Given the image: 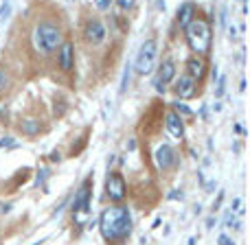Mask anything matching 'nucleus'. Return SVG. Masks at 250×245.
Listing matches in <instances>:
<instances>
[{"label":"nucleus","instance_id":"obj_1","mask_svg":"<svg viewBox=\"0 0 250 245\" xmlns=\"http://www.w3.org/2000/svg\"><path fill=\"white\" fill-rule=\"evenodd\" d=\"M99 228L105 241H121L132 232V217L129 210L123 206H112L104 210L99 219Z\"/></svg>","mask_w":250,"mask_h":245},{"label":"nucleus","instance_id":"obj_2","mask_svg":"<svg viewBox=\"0 0 250 245\" xmlns=\"http://www.w3.org/2000/svg\"><path fill=\"white\" fill-rule=\"evenodd\" d=\"M187 31V42H189L191 51H195L198 55H207L211 51V26L202 18H193L189 24L185 26Z\"/></svg>","mask_w":250,"mask_h":245},{"label":"nucleus","instance_id":"obj_3","mask_svg":"<svg viewBox=\"0 0 250 245\" xmlns=\"http://www.w3.org/2000/svg\"><path fill=\"white\" fill-rule=\"evenodd\" d=\"M64 42V35L57 26L53 24H40L33 33V44L38 51L42 53H53L60 48V44Z\"/></svg>","mask_w":250,"mask_h":245},{"label":"nucleus","instance_id":"obj_4","mask_svg":"<svg viewBox=\"0 0 250 245\" xmlns=\"http://www.w3.org/2000/svg\"><path fill=\"white\" fill-rule=\"evenodd\" d=\"M156 57H158V44H156V39H147V42H143L132 68H136L138 75H149L156 66Z\"/></svg>","mask_w":250,"mask_h":245},{"label":"nucleus","instance_id":"obj_5","mask_svg":"<svg viewBox=\"0 0 250 245\" xmlns=\"http://www.w3.org/2000/svg\"><path fill=\"white\" fill-rule=\"evenodd\" d=\"M88 208H90V180L83 182V186L77 190V195H75V199H73V215H75V219L82 221L83 215L88 212Z\"/></svg>","mask_w":250,"mask_h":245},{"label":"nucleus","instance_id":"obj_6","mask_svg":"<svg viewBox=\"0 0 250 245\" xmlns=\"http://www.w3.org/2000/svg\"><path fill=\"white\" fill-rule=\"evenodd\" d=\"M105 193L112 202H121L125 197V180L121 177V173H110L105 180Z\"/></svg>","mask_w":250,"mask_h":245},{"label":"nucleus","instance_id":"obj_7","mask_svg":"<svg viewBox=\"0 0 250 245\" xmlns=\"http://www.w3.org/2000/svg\"><path fill=\"white\" fill-rule=\"evenodd\" d=\"M173 77H176V66H173V61H165V64L160 66L158 75H156V81H154L156 90L165 92V86H167V83L171 81Z\"/></svg>","mask_w":250,"mask_h":245},{"label":"nucleus","instance_id":"obj_8","mask_svg":"<svg viewBox=\"0 0 250 245\" xmlns=\"http://www.w3.org/2000/svg\"><path fill=\"white\" fill-rule=\"evenodd\" d=\"M83 33H86V39L90 44H101L105 39V26L101 24L99 20H92V22H88L86 24V31H83Z\"/></svg>","mask_w":250,"mask_h":245},{"label":"nucleus","instance_id":"obj_9","mask_svg":"<svg viewBox=\"0 0 250 245\" xmlns=\"http://www.w3.org/2000/svg\"><path fill=\"white\" fill-rule=\"evenodd\" d=\"M176 94L180 96V99H189V96L195 94V79L189 77V75H182L180 79L176 81Z\"/></svg>","mask_w":250,"mask_h":245},{"label":"nucleus","instance_id":"obj_10","mask_svg":"<svg viewBox=\"0 0 250 245\" xmlns=\"http://www.w3.org/2000/svg\"><path fill=\"white\" fill-rule=\"evenodd\" d=\"M57 61H60V68L62 70H70V68H73L75 51H73V44H70V42H62L60 44V55H57Z\"/></svg>","mask_w":250,"mask_h":245},{"label":"nucleus","instance_id":"obj_11","mask_svg":"<svg viewBox=\"0 0 250 245\" xmlns=\"http://www.w3.org/2000/svg\"><path fill=\"white\" fill-rule=\"evenodd\" d=\"M173 162H176V151H173L169 145H163L156 149V164H158L160 169L173 167Z\"/></svg>","mask_w":250,"mask_h":245},{"label":"nucleus","instance_id":"obj_12","mask_svg":"<svg viewBox=\"0 0 250 245\" xmlns=\"http://www.w3.org/2000/svg\"><path fill=\"white\" fill-rule=\"evenodd\" d=\"M165 125H167V132L171 133L173 138H182V136H185V125H182L180 116H178L176 112H169L167 114V121H165Z\"/></svg>","mask_w":250,"mask_h":245},{"label":"nucleus","instance_id":"obj_13","mask_svg":"<svg viewBox=\"0 0 250 245\" xmlns=\"http://www.w3.org/2000/svg\"><path fill=\"white\" fill-rule=\"evenodd\" d=\"M193 18H195V4L193 2H185L180 9H178V18H176V20H178V24H180L182 29H185V26L189 24Z\"/></svg>","mask_w":250,"mask_h":245},{"label":"nucleus","instance_id":"obj_14","mask_svg":"<svg viewBox=\"0 0 250 245\" xmlns=\"http://www.w3.org/2000/svg\"><path fill=\"white\" fill-rule=\"evenodd\" d=\"M204 61L200 59V57H191L189 61H187V70H189V77L193 79H202L204 77Z\"/></svg>","mask_w":250,"mask_h":245},{"label":"nucleus","instance_id":"obj_15","mask_svg":"<svg viewBox=\"0 0 250 245\" xmlns=\"http://www.w3.org/2000/svg\"><path fill=\"white\" fill-rule=\"evenodd\" d=\"M20 129H22V133H26V136H35V133H40V121L26 118V121H22Z\"/></svg>","mask_w":250,"mask_h":245},{"label":"nucleus","instance_id":"obj_16","mask_svg":"<svg viewBox=\"0 0 250 245\" xmlns=\"http://www.w3.org/2000/svg\"><path fill=\"white\" fill-rule=\"evenodd\" d=\"M129 77H132V64H127V66H125L123 81H121V92H125V90H127V86H129Z\"/></svg>","mask_w":250,"mask_h":245},{"label":"nucleus","instance_id":"obj_17","mask_svg":"<svg viewBox=\"0 0 250 245\" xmlns=\"http://www.w3.org/2000/svg\"><path fill=\"white\" fill-rule=\"evenodd\" d=\"M9 11H11V2H9V0H4V4L0 7V22L7 20V18H9Z\"/></svg>","mask_w":250,"mask_h":245},{"label":"nucleus","instance_id":"obj_18","mask_svg":"<svg viewBox=\"0 0 250 245\" xmlns=\"http://www.w3.org/2000/svg\"><path fill=\"white\" fill-rule=\"evenodd\" d=\"M176 112H178V114H185V116H193V112H191V110L187 108L185 103H180V101L176 103Z\"/></svg>","mask_w":250,"mask_h":245},{"label":"nucleus","instance_id":"obj_19","mask_svg":"<svg viewBox=\"0 0 250 245\" xmlns=\"http://www.w3.org/2000/svg\"><path fill=\"white\" fill-rule=\"evenodd\" d=\"M117 4L123 9V11H129V9L136 4V0H117Z\"/></svg>","mask_w":250,"mask_h":245},{"label":"nucleus","instance_id":"obj_20","mask_svg":"<svg viewBox=\"0 0 250 245\" xmlns=\"http://www.w3.org/2000/svg\"><path fill=\"white\" fill-rule=\"evenodd\" d=\"M7 83H9V77H7V73H4L2 68H0V92L7 88Z\"/></svg>","mask_w":250,"mask_h":245},{"label":"nucleus","instance_id":"obj_21","mask_svg":"<svg viewBox=\"0 0 250 245\" xmlns=\"http://www.w3.org/2000/svg\"><path fill=\"white\" fill-rule=\"evenodd\" d=\"M97 9H101V11H105V9H110V4H112V0H95Z\"/></svg>","mask_w":250,"mask_h":245},{"label":"nucleus","instance_id":"obj_22","mask_svg":"<svg viewBox=\"0 0 250 245\" xmlns=\"http://www.w3.org/2000/svg\"><path fill=\"white\" fill-rule=\"evenodd\" d=\"M230 224H233V210H229V212H226V217H224V226H226V228H230Z\"/></svg>","mask_w":250,"mask_h":245},{"label":"nucleus","instance_id":"obj_23","mask_svg":"<svg viewBox=\"0 0 250 245\" xmlns=\"http://www.w3.org/2000/svg\"><path fill=\"white\" fill-rule=\"evenodd\" d=\"M46 173H48V169H42V171L38 173V184H42V182L46 180Z\"/></svg>","mask_w":250,"mask_h":245},{"label":"nucleus","instance_id":"obj_24","mask_svg":"<svg viewBox=\"0 0 250 245\" xmlns=\"http://www.w3.org/2000/svg\"><path fill=\"white\" fill-rule=\"evenodd\" d=\"M224 94V77L220 79V86H217V96H222Z\"/></svg>","mask_w":250,"mask_h":245},{"label":"nucleus","instance_id":"obj_25","mask_svg":"<svg viewBox=\"0 0 250 245\" xmlns=\"http://www.w3.org/2000/svg\"><path fill=\"white\" fill-rule=\"evenodd\" d=\"M51 160H53V162H60V160H62L60 151H53V153H51Z\"/></svg>","mask_w":250,"mask_h":245},{"label":"nucleus","instance_id":"obj_26","mask_svg":"<svg viewBox=\"0 0 250 245\" xmlns=\"http://www.w3.org/2000/svg\"><path fill=\"white\" fill-rule=\"evenodd\" d=\"M220 243H222V245H230L233 241H230V239L226 237V234H222V237H220Z\"/></svg>","mask_w":250,"mask_h":245}]
</instances>
